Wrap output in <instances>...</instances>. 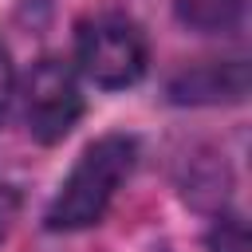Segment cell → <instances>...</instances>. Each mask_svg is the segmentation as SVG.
Masks as SVG:
<instances>
[{"label": "cell", "instance_id": "1", "mask_svg": "<svg viewBox=\"0 0 252 252\" xmlns=\"http://www.w3.org/2000/svg\"><path fill=\"white\" fill-rule=\"evenodd\" d=\"M138 161V142L126 134H106L98 142H91L79 161L71 165V173L63 177L59 193L47 205V228L51 232H75V228H91L102 220V213L110 209L114 193L122 189V181L130 177Z\"/></svg>", "mask_w": 252, "mask_h": 252}, {"label": "cell", "instance_id": "2", "mask_svg": "<svg viewBox=\"0 0 252 252\" xmlns=\"http://www.w3.org/2000/svg\"><path fill=\"white\" fill-rule=\"evenodd\" d=\"M75 63L94 87L122 91L142 79L150 63V47L142 28L130 16L98 12V16H87L75 32Z\"/></svg>", "mask_w": 252, "mask_h": 252}, {"label": "cell", "instance_id": "3", "mask_svg": "<svg viewBox=\"0 0 252 252\" xmlns=\"http://www.w3.org/2000/svg\"><path fill=\"white\" fill-rule=\"evenodd\" d=\"M83 114V94H79V79L75 71L55 59V55H43L28 83H24V122H28V134L43 146H55L63 142L75 122Z\"/></svg>", "mask_w": 252, "mask_h": 252}, {"label": "cell", "instance_id": "4", "mask_svg": "<svg viewBox=\"0 0 252 252\" xmlns=\"http://www.w3.org/2000/svg\"><path fill=\"white\" fill-rule=\"evenodd\" d=\"M248 94V63L244 59H205L169 79V98L173 102H240Z\"/></svg>", "mask_w": 252, "mask_h": 252}, {"label": "cell", "instance_id": "5", "mask_svg": "<svg viewBox=\"0 0 252 252\" xmlns=\"http://www.w3.org/2000/svg\"><path fill=\"white\" fill-rule=\"evenodd\" d=\"M173 16L181 28L197 35H224L240 28L244 20V0H173Z\"/></svg>", "mask_w": 252, "mask_h": 252}, {"label": "cell", "instance_id": "6", "mask_svg": "<svg viewBox=\"0 0 252 252\" xmlns=\"http://www.w3.org/2000/svg\"><path fill=\"white\" fill-rule=\"evenodd\" d=\"M209 248L213 252H248V228L240 217H220L217 228L209 232Z\"/></svg>", "mask_w": 252, "mask_h": 252}, {"label": "cell", "instance_id": "7", "mask_svg": "<svg viewBox=\"0 0 252 252\" xmlns=\"http://www.w3.org/2000/svg\"><path fill=\"white\" fill-rule=\"evenodd\" d=\"M12 98H16V67H12L8 47L0 43V122H4V114L12 110Z\"/></svg>", "mask_w": 252, "mask_h": 252}, {"label": "cell", "instance_id": "8", "mask_svg": "<svg viewBox=\"0 0 252 252\" xmlns=\"http://www.w3.org/2000/svg\"><path fill=\"white\" fill-rule=\"evenodd\" d=\"M16 209H20V197H16L12 189H0V240L8 236V228H12V220H16Z\"/></svg>", "mask_w": 252, "mask_h": 252}]
</instances>
